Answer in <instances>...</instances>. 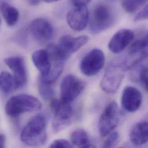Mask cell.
<instances>
[{
    "mask_svg": "<svg viewBox=\"0 0 148 148\" xmlns=\"http://www.w3.org/2000/svg\"><path fill=\"white\" fill-rule=\"evenodd\" d=\"M28 3L31 5H33V6H35V5H38L40 1L42 0H27Z\"/></svg>",
    "mask_w": 148,
    "mask_h": 148,
    "instance_id": "29",
    "label": "cell"
},
{
    "mask_svg": "<svg viewBox=\"0 0 148 148\" xmlns=\"http://www.w3.org/2000/svg\"><path fill=\"white\" fill-rule=\"evenodd\" d=\"M139 81L143 85L145 90L148 91V68L146 66H141L139 73L138 74V78Z\"/></svg>",
    "mask_w": 148,
    "mask_h": 148,
    "instance_id": "24",
    "label": "cell"
},
{
    "mask_svg": "<svg viewBox=\"0 0 148 148\" xmlns=\"http://www.w3.org/2000/svg\"><path fill=\"white\" fill-rule=\"evenodd\" d=\"M115 20V14L107 5L100 3L95 8L90 21V31L94 34H99L111 28Z\"/></svg>",
    "mask_w": 148,
    "mask_h": 148,
    "instance_id": "4",
    "label": "cell"
},
{
    "mask_svg": "<svg viewBox=\"0 0 148 148\" xmlns=\"http://www.w3.org/2000/svg\"><path fill=\"white\" fill-rule=\"evenodd\" d=\"M0 25H1V18H0Z\"/></svg>",
    "mask_w": 148,
    "mask_h": 148,
    "instance_id": "31",
    "label": "cell"
},
{
    "mask_svg": "<svg viewBox=\"0 0 148 148\" xmlns=\"http://www.w3.org/2000/svg\"><path fill=\"white\" fill-rule=\"evenodd\" d=\"M134 38V32L127 29L118 31L111 39L108 43L109 50L114 54H118L125 50Z\"/></svg>",
    "mask_w": 148,
    "mask_h": 148,
    "instance_id": "14",
    "label": "cell"
},
{
    "mask_svg": "<svg viewBox=\"0 0 148 148\" xmlns=\"http://www.w3.org/2000/svg\"><path fill=\"white\" fill-rule=\"evenodd\" d=\"M42 108L40 101L35 97L26 94L14 96L8 100L5 106L6 113L10 117L32 111H38Z\"/></svg>",
    "mask_w": 148,
    "mask_h": 148,
    "instance_id": "2",
    "label": "cell"
},
{
    "mask_svg": "<svg viewBox=\"0 0 148 148\" xmlns=\"http://www.w3.org/2000/svg\"><path fill=\"white\" fill-rule=\"evenodd\" d=\"M84 88L85 84L81 79L73 74L67 75L61 84L60 99L72 103L82 92Z\"/></svg>",
    "mask_w": 148,
    "mask_h": 148,
    "instance_id": "9",
    "label": "cell"
},
{
    "mask_svg": "<svg viewBox=\"0 0 148 148\" xmlns=\"http://www.w3.org/2000/svg\"><path fill=\"white\" fill-rule=\"evenodd\" d=\"M18 88L14 76L8 72L0 73V89L5 93H10Z\"/></svg>",
    "mask_w": 148,
    "mask_h": 148,
    "instance_id": "19",
    "label": "cell"
},
{
    "mask_svg": "<svg viewBox=\"0 0 148 148\" xmlns=\"http://www.w3.org/2000/svg\"><path fill=\"white\" fill-rule=\"evenodd\" d=\"M32 61L39 71L40 76L45 77L49 73L51 68V61L46 49L35 51L32 55Z\"/></svg>",
    "mask_w": 148,
    "mask_h": 148,
    "instance_id": "15",
    "label": "cell"
},
{
    "mask_svg": "<svg viewBox=\"0 0 148 148\" xmlns=\"http://www.w3.org/2000/svg\"><path fill=\"white\" fill-rule=\"evenodd\" d=\"M148 35L136 39L129 48V55H147Z\"/></svg>",
    "mask_w": 148,
    "mask_h": 148,
    "instance_id": "20",
    "label": "cell"
},
{
    "mask_svg": "<svg viewBox=\"0 0 148 148\" xmlns=\"http://www.w3.org/2000/svg\"><path fill=\"white\" fill-rule=\"evenodd\" d=\"M125 70L123 64L110 65L101 80V88L107 93H115L124 78Z\"/></svg>",
    "mask_w": 148,
    "mask_h": 148,
    "instance_id": "6",
    "label": "cell"
},
{
    "mask_svg": "<svg viewBox=\"0 0 148 148\" xmlns=\"http://www.w3.org/2000/svg\"><path fill=\"white\" fill-rule=\"evenodd\" d=\"M130 139L137 146L146 144L148 140V122L143 121L136 124L130 132Z\"/></svg>",
    "mask_w": 148,
    "mask_h": 148,
    "instance_id": "16",
    "label": "cell"
},
{
    "mask_svg": "<svg viewBox=\"0 0 148 148\" xmlns=\"http://www.w3.org/2000/svg\"><path fill=\"white\" fill-rule=\"evenodd\" d=\"M111 1H114V0H111Z\"/></svg>",
    "mask_w": 148,
    "mask_h": 148,
    "instance_id": "32",
    "label": "cell"
},
{
    "mask_svg": "<svg viewBox=\"0 0 148 148\" xmlns=\"http://www.w3.org/2000/svg\"><path fill=\"white\" fill-rule=\"evenodd\" d=\"M147 0H122V6L129 13H134L145 5Z\"/></svg>",
    "mask_w": 148,
    "mask_h": 148,
    "instance_id": "22",
    "label": "cell"
},
{
    "mask_svg": "<svg viewBox=\"0 0 148 148\" xmlns=\"http://www.w3.org/2000/svg\"><path fill=\"white\" fill-rule=\"evenodd\" d=\"M50 147L52 148H72V145L68 140L61 139L54 141L50 145Z\"/></svg>",
    "mask_w": 148,
    "mask_h": 148,
    "instance_id": "25",
    "label": "cell"
},
{
    "mask_svg": "<svg viewBox=\"0 0 148 148\" xmlns=\"http://www.w3.org/2000/svg\"><path fill=\"white\" fill-rule=\"evenodd\" d=\"M72 144L79 148H95L91 143L87 133L81 129H78L73 132L71 136Z\"/></svg>",
    "mask_w": 148,
    "mask_h": 148,
    "instance_id": "18",
    "label": "cell"
},
{
    "mask_svg": "<svg viewBox=\"0 0 148 148\" xmlns=\"http://www.w3.org/2000/svg\"><path fill=\"white\" fill-rule=\"evenodd\" d=\"M4 63L13 73L18 88L24 86L27 82V72L24 60L18 56L5 58Z\"/></svg>",
    "mask_w": 148,
    "mask_h": 148,
    "instance_id": "13",
    "label": "cell"
},
{
    "mask_svg": "<svg viewBox=\"0 0 148 148\" xmlns=\"http://www.w3.org/2000/svg\"><path fill=\"white\" fill-rule=\"evenodd\" d=\"M0 13L9 27L15 25L19 20L18 10L6 2H0Z\"/></svg>",
    "mask_w": 148,
    "mask_h": 148,
    "instance_id": "17",
    "label": "cell"
},
{
    "mask_svg": "<svg viewBox=\"0 0 148 148\" xmlns=\"http://www.w3.org/2000/svg\"><path fill=\"white\" fill-rule=\"evenodd\" d=\"M148 5H145V6L136 16L134 21V22H139L144 20H147L148 18Z\"/></svg>",
    "mask_w": 148,
    "mask_h": 148,
    "instance_id": "26",
    "label": "cell"
},
{
    "mask_svg": "<svg viewBox=\"0 0 148 148\" xmlns=\"http://www.w3.org/2000/svg\"><path fill=\"white\" fill-rule=\"evenodd\" d=\"M53 83L46 81L41 78H39L38 90L40 96L45 100H49L52 99L54 94Z\"/></svg>",
    "mask_w": 148,
    "mask_h": 148,
    "instance_id": "21",
    "label": "cell"
},
{
    "mask_svg": "<svg viewBox=\"0 0 148 148\" xmlns=\"http://www.w3.org/2000/svg\"><path fill=\"white\" fill-rule=\"evenodd\" d=\"M105 60L104 54L101 50L93 49L82 59L79 65L80 71L86 76L95 75L103 68Z\"/></svg>",
    "mask_w": 148,
    "mask_h": 148,
    "instance_id": "8",
    "label": "cell"
},
{
    "mask_svg": "<svg viewBox=\"0 0 148 148\" xmlns=\"http://www.w3.org/2000/svg\"><path fill=\"white\" fill-rule=\"evenodd\" d=\"M5 144V137L0 133V148H3Z\"/></svg>",
    "mask_w": 148,
    "mask_h": 148,
    "instance_id": "28",
    "label": "cell"
},
{
    "mask_svg": "<svg viewBox=\"0 0 148 148\" xmlns=\"http://www.w3.org/2000/svg\"><path fill=\"white\" fill-rule=\"evenodd\" d=\"M42 1H43L44 2H47V3H52V2H57L60 0H42Z\"/></svg>",
    "mask_w": 148,
    "mask_h": 148,
    "instance_id": "30",
    "label": "cell"
},
{
    "mask_svg": "<svg viewBox=\"0 0 148 148\" xmlns=\"http://www.w3.org/2000/svg\"><path fill=\"white\" fill-rule=\"evenodd\" d=\"M50 107L54 114L53 129L55 133H59L71 125L73 115L71 103L53 99L51 100Z\"/></svg>",
    "mask_w": 148,
    "mask_h": 148,
    "instance_id": "3",
    "label": "cell"
},
{
    "mask_svg": "<svg viewBox=\"0 0 148 148\" xmlns=\"http://www.w3.org/2000/svg\"><path fill=\"white\" fill-rule=\"evenodd\" d=\"M30 31L34 38L41 43L49 42L54 35V28L51 24L43 18H38L32 21Z\"/></svg>",
    "mask_w": 148,
    "mask_h": 148,
    "instance_id": "10",
    "label": "cell"
},
{
    "mask_svg": "<svg viewBox=\"0 0 148 148\" xmlns=\"http://www.w3.org/2000/svg\"><path fill=\"white\" fill-rule=\"evenodd\" d=\"M91 0H72V3L74 6H86Z\"/></svg>",
    "mask_w": 148,
    "mask_h": 148,
    "instance_id": "27",
    "label": "cell"
},
{
    "mask_svg": "<svg viewBox=\"0 0 148 148\" xmlns=\"http://www.w3.org/2000/svg\"><path fill=\"white\" fill-rule=\"evenodd\" d=\"M122 106L129 112H134L140 108L143 103V96L140 91L132 86H127L123 89Z\"/></svg>",
    "mask_w": 148,
    "mask_h": 148,
    "instance_id": "12",
    "label": "cell"
},
{
    "mask_svg": "<svg viewBox=\"0 0 148 148\" xmlns=\"http://www.w3.org/2000/svg\"><path fill=\"white\" fill-rule=\"evenodd\" d=\"M88 36L82 35L74 38L69 35L61 36L56 45L58 54L61 59L66 61L71 56L78 51L88 42Z\"/></svg>",
    "mask_w": 148,
    "mask_h": 148,
    "instance_id": "7",
    "label": "cell"
},
{
    "mask_svg": "<svg viewBox=\"0 0 148 148\" xmlns=\"http://www.w3.org/2000/svg\"><path fill=\"white\" fill-rule=\"evenodd\" d=\"M119 111L118 104L112 101L109 103L101 114L98 123L100 134L106 137L111 133L119 122Z\"/></svg>",
    "mask_w": 148,
    "mask_h": 148,
    "instance_id": "5",
    "label": "cell"
},
{
    "mask_svg": "<svg viewBox=\"0 0 148 148\" xmlns=\"http://www.w3.org/2000/svg\"><path fill=\"white\" fill-rule=\"evenodd\" d=\"M20 139L23 143L29 147L43 145L47 139L45 117L42 114L34 116L22 130Z\"/></svg>",
    "mask_w": 148,
    "mask_h": 148,
    "instance_id": "1",
    "label": "cell"
},
{
    "mask_svg": "<svg viewBox=\"0 0 148 148\" xmlns=\"http://www.w3.org/2000/svg\"><path fill=\"white\" fill-rule=\"evenodd\" d=\"M89 11L86 6H77L71 10L66 16L70 27L75 31L84 30L89 21Z\"/></svg>",
    "mask_w": 148,
    "mask_h": 148,
    "instance_id": "11",
    "label": "cell"
},
{
    "mask_svg": "<svg viewBox=\"0 0 148 148\" xmlns=\"http://www.w3.org/2000/svg\"><path fill=\"white\" fill-rule=\"evenodd\" d=\"M110 135L104 141V148H113L115 147L119 142V134L118 132H114L110 133Z\"/></svg>",
    "mask_w": 148,
    "mask_h": 148,
    "instance_id": "23",
    "label": "cell"
}]
</instances>
